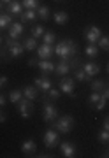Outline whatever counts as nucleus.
Instances as JSON below:
<instances>
[{
	"mask_svg": "<svg viewBox=\"0 0 109 158\" xmlns=\"http://www.w3.org/2000/svg\"><path fill=\"white\" fill-rule=\"evenodd\" d=\"M100 95H102L104 98H106V100H109V86H106V88H104V90H102V93H100Z\"/></svg>",
	"mask_w": 109,
	"mask_h": 158,
	"instance_id": "40",
	"label": "nucleus"
},
{
	"mask_svg": "<svg viewBox=\"0 0 109 158\" xmlns=\"http://www.w3.org/2000/svg\"><path fill=\"white\" fill-rule=\"evenodd\" d=\"M46 93H48L46 97L49 98V100H53V102H57V100H58V97H60V90H55V88H49Z\"/></svg>",
	"mask_w": 109,
	"mask_h": 158,
	"instance_id": "33",
	"label": "nucleus"
},
{
	"mask_svg": "<svg viewBox=\"0 0 109 158\" xmlns=\"http://www.w3.org/2000/svg\"><path fill=\"white\" fill-rule=\"evenodd\" d=\"M102 156H106V158H109V151H106V153H104V155H102Z\"/></svg>",
	"mask_w": 109,
	"mask_h": 158,
	"instance_id": "45",
	"label": "nucleus"
},
{
	"mask_svg": "<svg viewBox=\"0 0 109 158\" xmlns=\"http://www.w3.org/2000/svg\"><path fill=\"white\" fill-rule=\"evenodd\" d=\"M21 151H23V155H27V156H34L35 151H37V144H35L34 139H27V141L21 144Z\"/></svg>",
	"mask_w": 109,
	"mask_h": 158,
	"instance_id": "12",
	"label": "nucleus"
},
{
	"mask_svg": "<svg viewBox=\"0 0 109 158\" xmlns=\"http://www.w3.org/2000/svg\"><path fill=\"white\" fill-rule=\"evenodd\" d=\"M70 70H72V69H70V63L67 62V60H60V62L55 65L53 74H55V76H58V77H63V76H69Z\"/></svg>",
	"mask_w": 109,
	"mask_h": 158,
	"instance_id": "9",
	"label": "nucleus"
},
{
	"mask_svg": "<svg viewBox=\"0 0 109 158\" xmlns=\"http://www.w3.org/2000/svg\"><path fill=\"white\" fill-rule=\"evenodd\" d=\"M55 40H57V35L53 34V32H44V35H42V42H44V44L53 46Z\"/></svg>",
	"mask_w": 109,
	"mask_h": 158,
	"instance_id": "31",
	"label": "nucleus"
},
{
	"mask_svg": "<svg viewBox=\"0 0 109 158\" xmlns=\"http://www.w3.org/2000/svg\"><path fill=\"white\" fill-rule=\"evenodd\" d=\"M42 104H44V114H42V118H44L46 123H53V121L58 118V109L55 107L53 100H49L48 97L42 98Z\"/></svg>",
	"mask_w": 109,
	"mask_h": 158,
	"instance_id": "2",
	"label": "nucleus"
},
{
	"mask_svg": "<svg viewBox=\"0 0 109 158\" xmlns=\"http://www.w3.org/2000/svg\"><path fill=\"white\" fill-rule=\"evenodd\" d=\"M60 149H62V155L65 158H74L76 156V146L72 144V142H62L60 144Z\"/></svg>",
	"mask_w": 109,
	"mask_h": 158,
	"instance_id": "13",
	"label": "nucleus"
},
{
	"mask_svg": "<svg viewBox=\"0 0 109 158\" xmlns=\"http://www.w3.org/2000/svg\"><path fill=\"white\" fill-rule=\"evenodd\" d=\"M106 104H107V100H106L104 97H100V98H99V102L95 104V109H97V111H102V109L106 107Z\"/></svg>",
	"mask_w": 109,
	"mask_h": 158,
	"instance_id": "37",
	"label": "nucleus"
},
{
	"mask_svg": "<svg viewBox=\"0 0 109 158\" xmlns=\"http://www.w3.org/2000/svg\"><path fill=\"white\" fill-rule=\"evenodd\" d=\"M85 55L88 58H95V56H99V46H95V44H88L86 46V49H85Z\"/></svg>",
	"mask_w": 109,
	"mask_h": 158,
	"instance_id": "26",
	"label": "nucleus"
},
{
	"mask_svg": "<svg viewBox=\"0 0 109 158\" xmlns=\"http://www.w3.org/2000/svg\"><path fill=\"white\" fill-rule=\"evenodd\" d=\"M7 83H9V77H7V76H0V90H2Z\"/></svg>",
	"mask_w": 109,
	"mask_h": 158,
	"instance_id": "39",
	"label": "nucleus"
},
{
	"mask_svg": "<svg viewBox=\"0 0 109 158\" xmlns=\"http://www.w3.org/2000/svg\"><path fill=\"white\" fill-rule=\"evenodd\" d=\"M44 32H46V28H44L42 25H35V27H32V37H35V39L42 37Z\"/></svg>",
	"mask_w": 109,
	"mask_h": 158,
	"instance_id": "30",
	"label": "nucleus"
},
{
	"mask_svg": "<svg viewBox=\"0 0 109 158\" xmlns=\"http://www.w3.org/2000/svg\"><path fill=\"white\" fill-rule=\"evenodd\" d=\"M74 88H76V79H72L70 76H63V77H60L58 90L62 91V93H65V95H70L72 98H74V97H76Z\"/></svg>",
	"mask_w": 109,
	"mask_h": 158,
	"instance_id": "3",
	"label": "nucleus"
},
{
	"mask_svg": "<svg viewBox=\"0 0 109 158\" xmlns=\"http://www.w3.org/2000/svg\"><path fill=\"white\" fill-rule=\"evenodd\" d=\"M99 141L100 142H109V130H100L99 132Z\"/></svg>",
	"mask_w": 109,
	"mask_h": 158,
	"instance_id": "35",
	"label": "nucleus"
},
{
	"mask_svg": "<svg viewBox=\"0 0 109 158\" xmlns=\"http://www.w3.org/2000/svg\"><path fill=\"white\" fill-rule=\"evenodd\" d=\"M6 48H7V53H9V58H19L25 51V46L21 42H18V40H12L11 37L6 39Z\"/></svg>",
	"mask_w": 109,
	"mask_h": 158,
	"instance_id": "4",
	"label": "nucleus"
},
{
	"mask_svg": "<svg viewBox=\"0 0 109 158\" xmlns=\"http://www.w3.org/2000/svg\"><path fill=\"white\" fill-rule=\"evenodd\" d=\"M107 86V83L104 81V79H97V81H90V88L92 91H99V93H102V90Z\"/></svg>",
	"mask_w": 109,
	"mask_h": 158,
	"instance_id": "21",
	"label": "nucleus"
},
{
	"mask_svg": "<svg viewBox=\"0 0 109 158\" xmlns=\"http://www.w3.org/2000/svg\"><path fill=\"white\" fill-rule=\"evenodd\" d=\"M55 55L60 56V60H70V51L67 46V40H62L55 46Z\"/></svg>",
	"mask_w": 109,
	"mask_h": 158,
	"instance_id": "7",
	"label": "nucleus"
},
{
	"mask_svg": "<svg viewBox=\"0 0 109 158\" xmlns=\"http://www.w3.org/2000/svg\"><path fill=\"white\" fill-rule=\"evenodd\" d=\"M97 46H99V49L109 51V37L107 35H100V39L97 40Z\"/></svg>",
	"mask_w": 109,
	"mask_h": 158,
	"instance_id": "29",
	"label": "nucleus"
},
{
	"mask_svg": "<svg viewBox=\"0 0 109 158\" xmlns=\"http://www.w3.org/2000/svg\"><path fill=\"white\" fill-rule=\"evenodd\" d=\"M25 9H37L39 7V0H23L21 2Z\"/></svg>",
	"mask_w": 109,
	"mask_h": 158,
	"instance_id": "34",
	"label": "nucleus"
},
{
	"mask_svg": "<svg viewBox=\"0 0 109 158\" xmlns=\"http://www.w3.org/2000/svg\"><path fill=\"white\" fill-rule=\"evenodd\" d=\"M65 40H67V46H69L70 58H72V56H78V55H79V46L76 44V42H74L72 39H65Z\"/></svg>",
	"mask_w": 109,
	"mask_h": 158,
	"instance_id": "28",
	"label": "nucleus"
},
{
	"mask_svg": "<svg viewBox=\"0 0 109 158\" xmlns=\"http://www.w3.org/2000/svg\"><path fill=\"white\" fill-rule=\"evenodd\" d=\"M53 19H55L57 25H65V23L69 21V14H67L65 11H58V12H55Z\"/></svg>",
	"mask_w": 109,
	"mask_h": 158,
	"instance_id": "20",
	"label": "nucleus"
},
{
	"mask_svg": "<svg viewBox=\"0 0 109 158\" xmlns=\"http://www.w3.org/2000/svg\"><path fill=\"white\" fill-rule=\"evenodd\" d=\"M102 128H104V130H109V116H106V118H104V123H102Z\"/></svg>",
	"mask_w": 109,
	"mask_h": 158,
	"instance_id": "41",
	"label": "nucleus"
},
{
	"mask_svg": "<svg viewBox=\"0 0 109 158\" xmlns=\"http://www.w3.org/2000/svg\"><path fill=\"white\" fill-rule=\"evenodd\" d=\"M6 104H7V98H6V95H2V93H0V107H4Z\"/></svg>",
	"mask_w": 109,
	"mask_h": 158,
	"instance_id": "42",
	"label": "nucleus"
},
{
	"mask_svg": "<svg viewBox=\"0 0 109 158\" xmlns=\"http://www.w3.org/2000/svg\"><path fill=\"white\" fill-rule=\"evenodd\" d=\"M23 46H25V49H28V51L37 49V39L35 37H27L23 40Z\"/></svg>",
	"mask_w": 109,
	"mask_h": 158,
	"instance_id": "27",
	"label": "nucleus"
},
{
	"mask_svg": "<svg viewBox=\"0 0 109 158\" xmlns=\"http://www.w3.org/2000/svg\"><path fill=\"white\" fill-rule=\"evenodd\" d=\"M39 70L42 72V76H48V74H51L55 70V63L49 62V60H39Z\"/></svg>",
	"mask_w": 109,
	"mask_h": 158,
	"instance_id": "17",
	"label": "nucleus"
},
{
	"mask_svg": "<svg viewBox=\"0 0 109 158\" xmlns=\"http://www.w3.org/2000/svg\"><path fill=\"white\" fill-rule=\"evenodd\" d=\"M21 34H23V23H12L9 27V37L12 40H18Z\"/></svg>",
	"mask_w": 109,
	"mask_h": 158,
	"instance_id": "15",
	"label": "nucleus"
},
{
	"mask_svg": "<svg viewBox=\"0 0 109 158\" xmlns=\"http://www.w3.org/2000/svg\"><path fill=\"white\" fill-rule=\"evenodd\" d=\"M72 72H74V79H76V81H92V77H90V76H86V72L83 70V67L74 69Z\"/></svg>",
	"mask_w": 109,
	"mask_h": 158,
	"instance_id": "23",
	"label": "nucleus"
},
{
	"mask_svg": "<svg viewBox=\"0 0 109 158\" xmlns=\"http://www.w3.org/2000/svg\"><path fill=\"white\" fill-rule=\"evenodd\" d=\"M0 2H2V4H4V6H7V4H11L12 0H0Z\"/></svg>",
	"mask_w": 109,
	"mask_h": 158,
	"instance_id": "44",
	"label": "nucleus"
},
{
	"mask_svg": "<svg viewBox=\"0 0 109 158\" xmlns=\"http://www.w3.org/2000/svg\"><path fill=\"white\" fill-rule=\"evenodd\" d=\"M4 121H6V113L0 109V123H4Z\"/></svg>",
	"mask_w": 109,
	"mask_h": 158,
	"instance_id": "43",
	"label": "nucleus"
},
{
	"mask_svg": "<svg viewBox=\"0 0 109 158\" xmlns=\"http://www.w3.org/2000/svg\"><path fill=\"white\" fill-rule=\"evenodd\" d=\"M35 11H37V18L44 19V21L49 19V14H51V12H49V7H48V6H39Z\"/></svg>",
	"mask_w": 109,
	"mask_h": 158,
	"instance_id": "24",
	"label": "nucleus"
},
{
	"mask_svg": "<svg viewBox=\"0 0 109 158\" xmlns=\"http://www.w3.org/2000/svg\"><path fill=\"white\" fill-rule=\"evenodd\" d=\"M107 72H109V63H107Z\"/></svg>",
	"mask_w": 109,
	"mask_h": 158,
	"instance_id": "47",
	"label": "nucleus"
},
{
	"mask_svg": "<svg viewBox=\"0 0 109 158\" xmlns=\"http://www.w3.org/2000/svg\"><path fill=\"white\" fill-rule=\"evenodd\" d=\"M53 55H55L53 46H49V44H40V46H37V56H39V60H49Z\"/></svg>",
	"mask_w": 109,
	"mask_h": 158,
	"instance_id": "10",
	"label": "nucleus"
},
{
	"mask_svg": "<svg viewBox=\"0 0 109 158\" xmlns=\"http://www.w3.org/2000/svg\"><path fill=\"white\" fill-rule=\"evenodd\" d=\"M6 12H7V14H11L12 18L21 16V12H23V4H21V2H18V0H12L11 4H7Z\"/></svg>",
	"mask_w": 109,
	"mask_h": 158,
	"instance_id": "11",
	"label": "nucleus"
},
{
	"mask_svg": "<svg viewBox=\"0 0 109 158\" xmlns=\"http://www.w3.org/2000/svg\"><path fill=\"white\" fill-rule=\"evenodd\" d=\"M100 35H102L100 28H99V27H95V25H92V27H88V30H86L85 39H86V42H88V44H97V40L100 39Z\"/></svg>",
	"mask_w": 109,
	"mask_h": 158,
	"instance_id": "6",
	"label": "nucleus"
},
{
	"mask_svg": "<svg viewBox=\"0 0 109 158\" xmlns=\"http://www.w3.org/2000/svg\"><path fill=\"white\" fill-rule=\"evenodd\" d=\"M23 97L25 98H28V100H37L39 98V88L37 86H27L23 90Z\"/></svg>",
	"mask_w": 109,
	"mask_h": 158,
	"instance_id": "18",
	"label": "nucleus"
},
{
	"mask_svg": "<svg viewBox=\"0 0 109 158\" xmlns=\"http://www.w3.org/2000/svg\"><path fill=\"white\" fill-rule=\"evenodd\" d=\"M0 44H2V37H0Z\"/></svg>",
	"mask_w": 109,
	"mask_h": 158,
	"instance_id": "48",
	"label": "nucleus"
},
{
	"mask_svg": "<svg viewBox=\"0 0 109 158\" xmlns=\"http://www.w3.org/2000/svg\"><path fill=\"white\" fill-rule=\"evenodd\" d=\"M35 86L39 88L40 91H48L49 88L53 86V83H51V79L49 77H46V76H40V77H35Z\"/></svg>",
	"mask_w": 109,
	"mask_h": 158,
	"instance_id": "14",
	"label": "nucleus"
},
{
	"mask_svg": "<svg viewBox=\"0 0 109 158\" xmlns=\"http://www.w3.org/2000/svg\"><path fill=\"white\" fill-rule=\"evenodd\" d=\"M39 65V56H34L28 60V67H37Z\"/></svg>",
	"mask_w": 109,
	"mask_h": 158,
	"instance_id": "38",
	"label": "nucleus"
},
{
	"mask_svg": "<svg viewBox=\"0 0 109 158\" xmlns=\"http://www.w3.org/2000/svg\"><path fill=\"white\" fill-rule=\"evenodd\" d=\"M100 93L99 91H92V95L88 97V106H92V107H95V104L99 102V98H100Z\"/></svg>",
	"mask_w": 109,
	"mask_h": 158,
	"instance_id": "32",
	"label": "nucleus"
},
{
	"mask_svg": "<svg viewBox=\"0 0 109 158\" xmlns=\"http://www.w3.org/2000/svg\"><path fill=\"white\" fill-rule=\"evenodd\" d=\"M21 23H27V21H34L37 19V11L35 9H27L25 12H21Z\"/></svg>",
	"mask_w": 109,
	"mask_h": 158,
	"instance_id": "19",
	"label": "nucleus"
},
{
	"mask_svg": "<svg viewBox=\"0 0 109 158\" xmlns=\"http://www.w3.org/2000/svg\"><path fill=\"white\" fill-rule=\"evenodd\" d=\"M53 127L58 134H69L70 130L74 128V118L69 116V114H63V116H60L53 121Z\"/></svg>",
	"mask_w": 109,
	"mask_h": 158,
	"instance_id": "1",
	"label": "nucleus"
},
{
	"mask_svg": "<svg viewBox=\"0 0 109 158\" xmlns=\"http://www.w3.org/2000/svg\"><path fill=\"white\" fill-rule=\"evenodd\" d=\"M70 69L74 70V69H78V67H81V60H79V56H72V60H70Z\"/></svg>",
	"mask_w": 109,
	"mask_h": 158,
	"instance_id": "36",
	"label": "nucleus"
},
{
	"mask_svg": "<svg viewBox=\"0 0 109 158\" xmlns=\"http://www.w3.org/2000/svg\"><path fill=\"white\" fill-rule=\"evenodd\" d=\"M16 106H18V113H19V116H21V118H30V116H32V113H34V104H32V100L25 98V97L18 102Z\"/></svg>",
	"mask_w": 109,
	"mask_h": 158,
	"instance_id": "5",
	"label": "nucleus"
},
{
	"mask_svg": "<svg viewBox=\"0 0 109 158\" xmlns=\"http://www.w3.org/2000/svg\"><path fill=\"white\" fill-rule=\"evenodd\" d=\"M21 98H23V90H11L9 91V100L12 104H18Z\"/></svg>",
	"mask_w": 109,
	"mask_h": 158,
	"instance_id": "25",
	"label": "nucleus"
},
{
	"mask_svg": "<svg viewBox=\"0 0 109 158\" xmlns=\"http://www.w3.org/2000/svg\"><path fill=\"white\" fill-rule=\"evenodd\" d=\"M58 132L57 130H46V134H44V144H46L48 149H53V148L58 144Z\"/></svg>",
	"mask_w": 109,
	"mask_h": 158,
	"instance_id": "8",
	"label": "nucleus"
},
{
	"mask_svg": "<svg viewBox=\"0 0 109 158\" xmlns=\"http://www.w3.org/2000/svg\"><path fill=\"white\" fill-rule=\"evenodd\" d=\"M2 9H4V4H2V2H0V12H2Z\"/></svg>",
	"mask_w": 109,
	"mask_h": 158,
	"instance_id": "46",
	"label": "nucleus"
},
{
	"mask_svg": "<svg viewBox=\"0 0 109 158\" xmlns=\"http://www.w3.org/2000/svg\"><path fill=\"white\" fill-rule=\"evenodd\" d=\"M83 67V70L86 72V76H90V77H93V76H97L99 72H100V65L99 63H93V62H88L85 63V65H81Z\"/></svg>",
	"mask_w": 109,
	"mask_h": 158,
	"instance_id": "16",
	"label": "nucleus"
},
{
	"mask_svg": "<svg viewBox=\"0 0 109 158\" xmlns=\"http://www.w3.org/2000/svg\"><path fill=\"white\" fill-rule=\"evenodd\" d=\"M11 23H12V16H11V14H7V12H0V30L11 27Z\"/></svg>",
	"mask_w": 109,
	"mask_h": 158,
	"instance_id": "22",
	"label": "nucleus"
}]
</instances>
